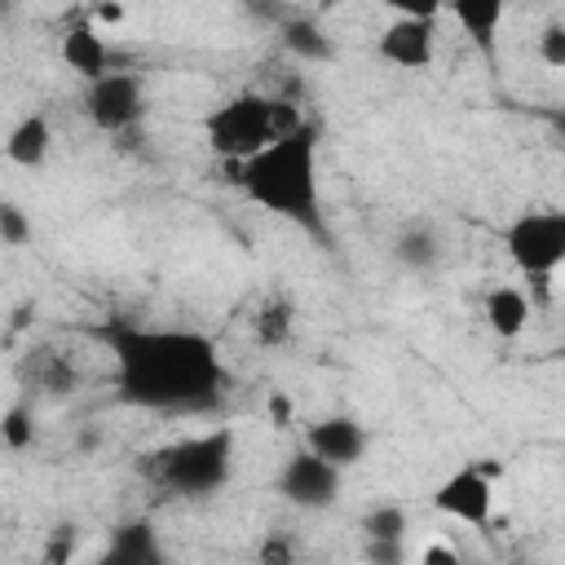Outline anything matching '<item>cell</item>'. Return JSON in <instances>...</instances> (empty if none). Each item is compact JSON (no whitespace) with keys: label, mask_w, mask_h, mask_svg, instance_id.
Segmentation results:
<instances>
[{"label":"cell","mask_w":565,"mask_h":565,"mask_svg":"<svg viewBox=\"0 0 565 565\" xmlns=\"http://www.w3.org/2000/svg\"><path fill=\"white\" fill-rule=\"evenodd\" d=\"M119 397L141 411H203L221 397L225 371L216 344L199 331L110 327Z\"/></svg>","instance_id":"6da1fadb"},{"label":"cell","mask_w":565,"mask_h":565,"mask_svg":"<svg viewBox=\"0 0 565 565\" xmlns=\"http://www.w3.org/2000/svg\"><path fill=\"white\" fill-rule=\"evenodd\" d=\"M243 194L296 225H318V128L300 124L238 163Z\"/></svg>","instance_id":"7a4b0ae2"},{"label":"cell","mask_w":565,"mask_h":565,"mask_svg":"<svg viewBox=\"0 0 565 565\" xmlns=\"http://www.w3.org/2000/svg\"><path fill=\"white\" fill-rule=\"evenodd\" d=\"M305 119L296 115L291 102H278V97H260V93H238L230 102H221L203 132H207V146L230 159V163H247L256 150H265L274 137L300 128Z\"/></svg>","instance_id":"3957f363"},{"label":"cell","mask_w":565,"mask_h":565,"mask_svg":"<svg viewBox=\"0 0 565 565\" xmlns=\"http://www.w3.org/2000/svg\"><path fill=\"white\" fill-rule=\"evenodd\" d=\"M230 472H234V433L230 428L181 437L154 455L159 486H168L172 494H190V499L221 490L230 481Z\"/></svg>","instance_id":"277c9868"},{"label":"cell","mask_w":565,"mask_h":565,"mask_svg":"<svg viewBox=\"0 0 565 565\" xmlns=\"http://www.w3.org/2000/svg\"><path fill=\"white\" fill-rule=\"evenodd\" d=\"M503 252L525 278H534V282L552 278L565 265V207L521 212L503 230Z\"/></svg>","instance_id":"5b68a950"},{"label":"cell","mask_w":565,"mask_h":565,"mask_svg":"<svg viewBox=\"0 0 565 565\" xmlns=\"http://www.w3.org/2000/svg\"><path fill=\"white\" fill-rule=\"evenodd\" d=\"M84 110H88L93 128H102V132H128V128L146 115L141 79H137L132 71H106L102 79L88 84Z\"/></svg>","instance_id":"8992f818"},{"label":"cell","mask_w":565,"mask_h":565,"mask_svg":"<svg viewBox=\"0 0 565 565\" xmlns=\"http://www.w3.org/2000/svg\"><path fill=\"white\" fill-rule=\"evenodd\" d=\"M340 463L322 459L318 450H296L278 472V494L296 508H331L340 494Z\"/></svg>","instance_id":"52a82bcc"},{"label":"cell","mask_w":565,"mask_h":565,"mask_svg":"<svg viewBox=\"0 0 565 565\" xmlns=\"http://www.w3.org/2000/svg\"><path fill=\"white\" fill-rule=\"evenodd\" d=\"M375 53L397 71H428L437 62V18H393L375 35Z\"/></svg>","instance_id":"ba28073f"},{"label":"cell","mask_w":565,"mask_h":565,"mask_svg":"<svg viewBox=\"0 0 565 565\" xmlns=\"http://www.w3.org/2000/svg\"><path fill=\"white\" fill-rule=\"evenodd\" d=\"M433 508L450 521H463V525H486L490 512H494V481H490V468H459L450 472L437 494H433Z\"/></svg>","instance_id":"9c48e42d"},{"label":"cell","mask_w":565,"mask_h":565,"mask_svg":"<svg viewBox=\"0 0 565 565\" xmlns=\"http://www.w3.org/2000/svg\"><path fill=\"white\" fill-rule=\"evenodd\" d=\"M305 446L318 450L322 459L340 463V468H353L366 455V428L353 415H327V419L305 428Z\"/></svg>","instance_id":"30bf717a"},{"label":"cell","mask_w":565,"mask_h":565,"mask_svg":"<svg viewBox=\"0 0 565 565\" xmlns=\"http://www.w3.org/2000/svg\"><path fill=\"white\" fill-rule=\"evenodd\" d=\"M62 62H66V71H75L88 84L110 71V49H106V40H102L93 18H75L62 31Z\"/></svg>","instance_id":"8fae6325"},{"label":"cell","mask_w":565,"mask_h":565,"mask_svg":"<svg viewBox=\"0 0 565 565\" xmlns=\"http://www.w3.org/2000/svg\"><path fill=\"white\" fill-rule=\"evenodd\" d=\"M486 327L499 335V340H516L525 327H530V318H534V305H530V296L521 291V287H512V282H503V287H490L486 291Z\"/></svg>","instance_id":"7c38bea8"},{"label":"cell","mask_w":565,"mask_h":565,"mask_svg":"<svg viewBox=\"0 0 565 565\" xmlns=\"http://www.w3.org/2000/svg\"><path fill=\"white\" fill-rule=\"evenodd\" d=\"M446 13L463 26V35H468L481 53H494V40H499L508 0H446Z\"/></svg>","instance_id":"4fadbf2b"},{"label":"cell","mask_w":565,"mask_h":565,"mask_svg":"<svg viewBox=\"0 0 565 565\" xmlns=\"http://www.w3.org/2000/svg\"><path fill=\"white\" fill-rule=\"evenodd\" d=\"M49 146H53L49 119H44V115H26V119H18V124L9 128L4 154H9V163H18V168H40V163L49 159Z\"/></svg>","instance_id":"5bb4252c"},{"label":"cell","mask_w":565,"mask_h":565,"mask_svg":"<svg viewBox=\"0 0 565 565\" xmlns=\"http://www.w3.org/2000/svg\"><path fill=\"white\" fill-rule=\"evenodd\" d=\"M110 561H128V565H141V561H159V543H154V530L141 521V525H124L115 530V543H110Z\"/></svg>","instance_id":"9a60e30c"},{"label":"cell","mask_w":565,"mask_h":565,"mask_svg":"<svg viewBox=\"0 0 565 565\" xmlns=\"http://www.w3.org/2000/svg\"><path fill=\"white\" fill-rule=\"evenodd\" d=\"M282 44H287L296 57H305V62H322V57H331L327 35H322L313 22H305V18H296V22L282 26Z\"/></svg>","instance_id":"2e32d148"},{"label":"cell","mask_w":565,"mask_h":565,"mask_svg":"<svg viewBox=\"0 0 565 565\" xmlns=\"http://www.w3.org/2000/svg\"><path fill=\"white\" fill-rule=\"evenodd\" d=\"M362 530L371 534V539H380V543H397L402 534H406V512L402 508H375L366 521H362Z\"/></svg>","instance_id":"e0dca14e"},{"label":"cell","mask_w":565,"mask_h":565,"mask_svg":"<svg viewBox=\"0 0 565 565\" xmlns=\"http://www.w3.org/2000/svg\"><path fill=\"white\" fill-rule=\"evenodd\" d=\"M539 57L552 71H565V22H547L539 31Z\"/></svg>","instance_id":"ac0fdd59"},{"label":"cell","mask_w":565,"mask_h":565,"mask_svg":"<svg viewBox=\"0 0 565 565\" xmlns=\"http://www.w3.org/2000/svg\"><path fill=\"white\" fill-rule=\"evenodd\" d=\"M31 437H35L31 415H26L22 406H9V411H4V446H9V450H26Z\"/></svg>","instance_id":"d6986e66"},{"label":"cell","mask_w":565,"mask_h":565,"mask_svg":"<svg viewBox=\"0 0 565 565\" xmlns=\"http://www.w3.org/2000/svg\"><path fill=\"white\" fill-rule=\"evenodd\" d=\"M26 234H31V225H26L22 207H18V203H4V207H0V238H4L9 247H22Z\"/></svg>","instance_id":"ffe728a7"},{"label":"cell","mask_w":565,"mask_h":565,"mask_svg":"<svg viewBox=\"0 0 565 565\" xmlns=\"http://www.w3.org/2000/svg\"><path fill=\"white\" fill-rule=\"evenodd\" d=\"M384 9L393 18H437L446 9V0H384Z\"/></svg>","instance_id":"44dd1931"},{"label":"cell","mask_w":565,"mask_h":565,"mask_svg":"<svg viewBox=\"0 0 565 565\" xmlns=\"http://www.w3.org/2000/svg\"><path fill=\"white\" fill-rule=\"evenodd\" d=\"M402 256H411V260H433V238H428V234L402 238Z\"/></svg>","instance_id":"7402d4cb"},{"label":"cell","mask_w":565,"mask_h":565,"mask_svg":"<svg viewBox=\"0 0 565 565\" xmlns=\"http://www.w3.org/2000/svg\"><path fill=\"white\" fill-rule=\"evenodd\" d=\"M269 419H274L278 428H287V424L296 419V406H291L287 393H274V397H269Z\"/></svg>","instance_id":"603a6c76"},{"label":"cell","mask_w":565,"mask_h":565,"mask_svg":"<svg viewBox=\"0 0 565 565\" xmlns=\"http://www.w3.org/2000/svg\"><path fill=\"white\" fill-rule=\"evenodd\" d=\"M124 18V4H115V0H97L93 4V22H106V26H115Z\"/></svg>","instance_id":"cb8c5ba5"},{"label":"cell","mask_w":565,"mask_h":565,"mask_svg":"<svg viewBox=\"0 0 565 565\" xmlns=\"http://www.w3.org/2000/svg\"><path fill=\"white\" fill-rule=\"evenodd\" d=\"M419 561H455V552H450V547H441V543H433V547H424V552H419Z\"/></svg>","instance_id":"d4e9b609"},{"label":"cell","mask_w":565,"mask_h":565,"mask_svg":"<svg viewBox=\"0 0 565 565\" xmlns=\"http://www.w3.org/2000/svg\"><path fill=\"white\" fill-rule=\"evenodd\" d=\"M556 128H561V132H565V110H561V115H556Z\"/></svg>","instance_id":"484cf974"},{"label":"cell","mask_w":565,"mask_h":565,"mask_svg":"<svg viewBox=\"0 0 565 565\" xmlns=\"http://www.w3.org/2000/svg\"><path fill=\"white\" fill-rule=\"evenodd\" d=\"M561 353H565V344H561Z\"/></svg>","instance_id":"4316f807"}]
</instances>
